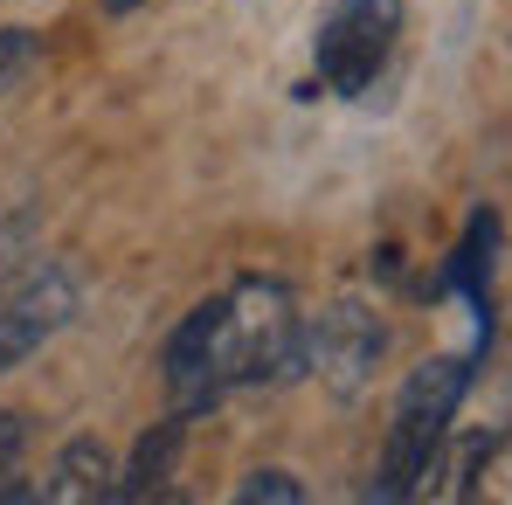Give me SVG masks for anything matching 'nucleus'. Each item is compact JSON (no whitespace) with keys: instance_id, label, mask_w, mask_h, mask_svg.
Here are the masks:
<instances>
[{"instance_id":"obj_1","label":"nucleus","mask_w":512,"mask_h":505,"mask_svg":"<svg viewBox=\"0 0 512 505\" xmlns=\"http://www.w3.org/2000/svg\"><path fill=\"white\" fill-rule=\"evenodd\" d=\"M305 367V319L298 298L270 277H243L222 298L194 305L187 326L167 339V395L180 416L222 402L229 388L291 381Z\"/></svg>"},{"instance_id":"obj_2","label":"nucleus","mask_w":512,"mask_h":505,"mask_svg":"<svg viewBox=\"0 0 512 505\" xmlns=\"http://www.w3.org/2000/svg\"><path fill=\"white\" fill-rule=\"evenodd\" d=\"M464 388H471V360H423L402 381L388 443H381V485H374L381 499H402V492H416V478H429V464L443 450V429L457 416Z\"/></svg>"},{"instance_id":"obj_3","label":"nucleus","mask_w":512,"mask_h":505,"mask_svg":"<svg viewBox=\"0 0 512 505\" xmlns=\"http://www.w3.org/2000/svg\"><path fill=\"white\" fill-rule=\"evenodd\" d=\"M409 28L402 0H333L312 28V70L333 97H367L381 84V70L395 63Z\"/></svg>"},{"instance_id":"obj_4","label":"nucleus","mask_w":512,"mask_h":505,"mask_svg":"<svg viewBox=\"0 0 512 505\" xmlns=\"http://www.w3.org/2000/svg\"><path fill=\"white\" fill-rule=\"evenodd\" d=\"M70 312H77V277H70L63 263H42V270H28V277H14V284L0 291V374L21 367L49 333H63Z\"/></svg>"},{"instance_id":"obj_5","label":"nucleus","mask_w":512,"mask_h":505,"mask_svg":"<svg viewBox=\"0 0 512 505\" xmlns=\"http://www.w3.org/2000/svg\"><path fill=\"white\" fill-rule=\"evenodd\" d=\"M381 346H388V333H381L374 312H360V305H333V312H319V326L305 333V367L319 360V374H326L340 395H353V388L367 381V367L381 360Z\"/></svg>"},{"instance_id":"obj_6","label":"nucleus","mask_w":512,"mask_h":505,"mask_svg":"<svg viewBox=\"0 0 512 505\" xmlns=\"http://www.w3.org/2000/svg\"><path fill=\"white\" fill-rule=\"evenodd\" d=\"M104 492H111V457H104L97 436L70 443V450L56 457L49 485H42V499H104Z\"/></svg>"},{"instance_id":"obj_7","label":"nucleus","mask_w":512,"mask_h":505,"mask_svg":"<svg viewBox=\"0 0 512 505\" xmlns=\"http://www.w3.org/2000/svg\"><path fill=\"white\" fill-rule=\"evenodd\" d=\"M173 443H180V422H167V429H160V443L146 436V450H139V464H132V478L118 485L125 499H139V492H153V485L167 478V464H173Z\"/></svg>"},{"instance_id":"obj_8","label":"nucleus","mask_w":512,"mask_h":505,"mask_svg":"<svg viewBox=\"0 0 512 505\" xmlns=\"http://www.w3.org/2000/svg\"><path fill=\"white\" fill-rule=\"evenodd\" d=\"M28 63H35V42H28V28H0V90L14 84Z\"/></svg>"},{"instance_id":"obj_9","label":"nucleus","mask_w":512,"mask_h":505,"mask_svg":"<svg viewBox=\"0 0 512 505\" xmlns=\"http://www.w3.org/2000/svg\"><path fill=\"white\" fill-rule=\"evenodd\" d=\"M236 499H284V505H298L305 492H298V485H291L284 471H250V478L236 485Z\"/></svg>"},{"instance_id":"obj_10","label":"nucleus","mask_w":512,"mask_h":505,"mask_svg":"<svg viewBox=\"0 0 512 505\" xmlns=\"http://www.w3.org/2000/svg\"><path fill=\"white\" fill-rule=\"evenodd\" d=\"M21 443H28L21 416H0V492H7V478H14V464H21Z\"/></svg>"},{"instance_id":"obj_11","label":"nucleus","mask_w":512,"mask_h":505,"mask_svg":"<svg viewBox=\"0 0 512 505\" xmlns=\"http://www.w3.org/2000/svg\"><path fill=\"white\" fill-rule=\"evenodd\" d=\"M111 7H139V0H111Z\"/></svg>"}]
</instances>
